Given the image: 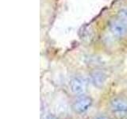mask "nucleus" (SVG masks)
Instances as JSON below:
<instances>
[{"instance_id":"nucleus-1","label":"nucleus","mask_w":127,"mask_h":119,"mask_svg":"<svg viewBox=\"0 0 127 119\" xmlns=\"http://www.w3.org/2000/svg\"><path fill=\"white\" fill-rule=\"evenodd\" d=\"M111 113L117 119H127V101L124 98H116L110 102Z\"/></svg>"},{"instance_id":"nucleus-2","label":"nucleus","mask_w":127,"mask_h":119,"mask_svg":"<svg viewBox=\"0 0 127 119\" xmlns=\"http://www.w3.org/2000/svg\"><path fill=\"white\" fill-rule=\"evenodd\" d=\"M92 98L87 95L80 94L76 98L72 104V108L75 110V112L77 114H83L86 111L89 110V108L92 105Z\"/></svg>"},{"instance_id":"nucleus-7","label":"nucleus","mask_w":127,"mask_h":119,"mask_svg":"<svg viewBox=\"0 0 127 119\" xmlns=\"http://www.w3.org/2000/svg\"><path fill=\"white\" fill-rule=\"evenodd\" d=\"M43 119H56L53 116H51V115H46V116L44 117Z\"/></svg>"},{"instance_id":"nucleus-3","label":"nucleus","mask_w":127,"mask_h":119,"mask_svg":"<svg viewBox=\"0 0 127 119\" xmlns=\"http://www.w3.org/2000/svg\"><path fill=\"white\" fill-rule=\"evenodd\" d=\"M70 90L76 95L83 94L87 88V80L83 76H75L69 82Z\"/></svg>"},{"instance_id":"nucleus-4","label":"nucleus","mask_w":127,"mask_h":119,"mask_svg":"<svg viewBox=\"0 0 127 119\" xmlns=\"http://www.w3.org/2000/svg\"><path fill=\"white\" fill-rule=\"evenodd\" d=\"M109 29L111 33L117 37H123L127 34V24L118 17L110 22Z\"/></svg>"},{"instance_id":"nucleus-8","label":"nucleus","mask_w":127,"mask_h":119,"mask_svg":"<svg viewBox=\"0 0 127 119\" xmlns=\"http://www.w3.org/2000/svg\"><path fill=\"white\" fill-rule=\"evenodd\" d=\"M94 119H109V118H107L106 117H104V116H99V117H97Z\"/></svg>"},{"instance_id":"nucleus-6","label":"nucleus","mask_w":127,"mask_h":119,"mask_svg":"<svg viewBox=\"0 0 127 119\" xmlns=\"http://www.w3.org/2000/svg\"><path fill=\"white\" fill-rule=\"evenodd\" d=\"M118 18L122 19L123 22L127 24V7L120 10L118 14Z\"/></svg>"},{"instance_id":"nucleus-5","label":"nucleus","mask_w":127,"mask_h":119,"mask_svg":"<svg viewBox=\"0 0 127 119\" xmlns=\"http://www.w3.org/2000/svg\"><path fill=\"white\" fill-rule=\"evenodd\" d=\"M106 80V75L101 71H95L91 74V82L96 87H102Z\"/></svg>"}]
</instances>
